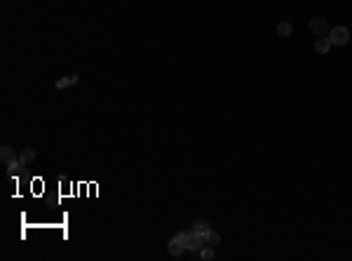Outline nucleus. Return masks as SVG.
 <instances>
[{
    "label": "nucleus",
    "instance_id": "nucleus-9",
    "mask_svg": "<svg viewBox=\"0 0 352 261\" xmlns=\"http://www.w3.org/2000/svg\"><path fill=\"white\" fill-rule=\"evenodd\" d=\"M277 33H280L282 38H289L291 33H294V26H291L289 22H280L277 24Z\"/></svg>",
    "mask_w": 352,
    "mask_h": 261
},
{
    "label": "nucleus",
    "instance_id": "nucleus-8",
    "mask_svg": "<svg viewBox=\"0 0 352 261\" xmlns=\"http://www.w3.org/2000/svg\"><path fill=\"white\" fill-rule=\"evenodd\" d=\"M76 83H78V76L76 73H70V76L56 80V90H66V87H70V85H76Z\"/></svg>",
    "mask_w": 352,
    "mask_h": 261
},
{
    "label": "nucleus",
    "instance_id": "nucleus-3",
    "mask_svg": "<svg viewBox=\"0 0 352 261\" xmlns=\"http://www.w3.org/2000/svg\"><path fill=\"white\" fill-rule=\"evenodd\" d=\"M308 26H310V31H312L317 38H322V36H329V31H331L329 22H326L324 17H312V19L308 22Z\"/></svg>",
    "mask_w": 352,
    "mask_h": 261
},
{
    "label": "nucleus",
    "instance_id": "nucleus-11",
    "mask_svg": "<svg viewBox=\"0 0 352 261\" xmlns=\"http://www.w3.org/2000/svg\"><path fill=\"white\" fill-rule=\"evenodd\" d=\"M192 230H200V233H207V230H209V221H207V219H198V221L192 223Z\"/></svg>",
    "mask_w": 352,
    "mask_h": 261
},
{
    "label": "nucleus",
    "instance_id": "nucleus-4",
    "mask_svg": "<svg viewBox=\"0 0 352 261\" xmlns=\"http://www.w3.org/2000/svg\"><path fill=\"white\" fill-rule=\"evenodd\" d=\"M184 249H186V242L178 238V235H176V238L169 242V254H172V256H181V254H184Z\"/></svg>",
    "mask_w": 352,
    "mask_h": 261
},
{
    "label": "nucleus",
    "instance_id": "nucleus-6",
    "mask_svg": "<svg viewBox=\"0 0 352 261\" xmlns=\"http://www.w3.org/2000/svg\"><path fill=\"white\" fill-rule=\"evenodd\" d=\"M0 160H2V165H10V162L14 160V148L5 144V146L0 148Z\"/></svg>",
    "mask_w": 352,
    "mask_h": 261
},
{
    "label": "nucleus",
    "instance_id": "nucleus-12",
    "mask_svg": "<svg viewBox=\"0 0 352 261\" xmlns=\"http://www.w3.org/2000/svg\"><path fill=\"white\" fill-rule=\"evenodd\" d=\"M200 256L204 261H212L216 254H214V249H212V245H209V247H202V249H200Z\"/></svg>",
    "mask_w": 352,
    "mask_h": 261
},
{
    "label": "nucleus",
    "instance_id": "nucleus-7",
    "mask_svg": "<svg viewBox=\"0 0 352 261\" xmlns=\"http://www.w3.org/2000/svg\"><path fill=\"white\" fill-rule=\"evenodd\" d=\"M33 160H36V151L33 148H24L22 153H19V162L22 165H31Z\"/></svg>",
    "mask_w": 352,
    "mask_h": 261
},
{
    "label": "nucleus",
    "instance_id": "nucleus-1",
    "mask_svg": "<svg viewBox=\"0 0 352 261\" xmlns=\"http://www.w3.org/2000/svg\"><path fill=\"white\" fill-rule=\"evenodd\" d=\"M202 247H207V233H200V230H192L188 235V242H186V249L188 252H200Z\"/></svg>",
    "mask_w": 352,
    "mask_h": 261
},
{
    "label": "nucleus",
    "instance_id": "nucleus-10",
    "mask_svg": "<svg viewBox=\"0 0 352 261\" xmlns=\"http://www.w3.org/2000/svg\"><path fill=\"white\" fill-rule=\"evenodd\" d=\"M218 242H221V235H218L216 230H212V228H209V230H207V245H212V247H214V245H218Z\"/></svg>",
    "mask_w": 352,
    "mask_h": 261
},
{
    "label": "nucleus",
    "instance_id": "nucleus-5",
    "mask_svg": "<svg viewBox=\"0 0 352 261\" xmlns=\"http://www.w3.org/2000/svg\"><path fill=\"white\" fill-rule=\"evenodd\" d=\"M331 50V40L326 36H322V38H314V52L317 54H326Z\"/></svg>",
    "mask_w": 352,
    "mask_h": 261
},
{
    "label": "nucleus",
    "instance_id": "nucleus-2",
    "mask_svg": "<svg viewBox=\"0 0 352 261\" xmlns=\"http://www.w3.org/2000/svg\"><path fill=\"white\" fill-rule=\"evenodd\" d=\"M326 38L331 40V45H348L350 43V31L345 26H334Z\"/></svg>",
    "mask_w": 352,
    "mask_h": 261
}]
</instances>
